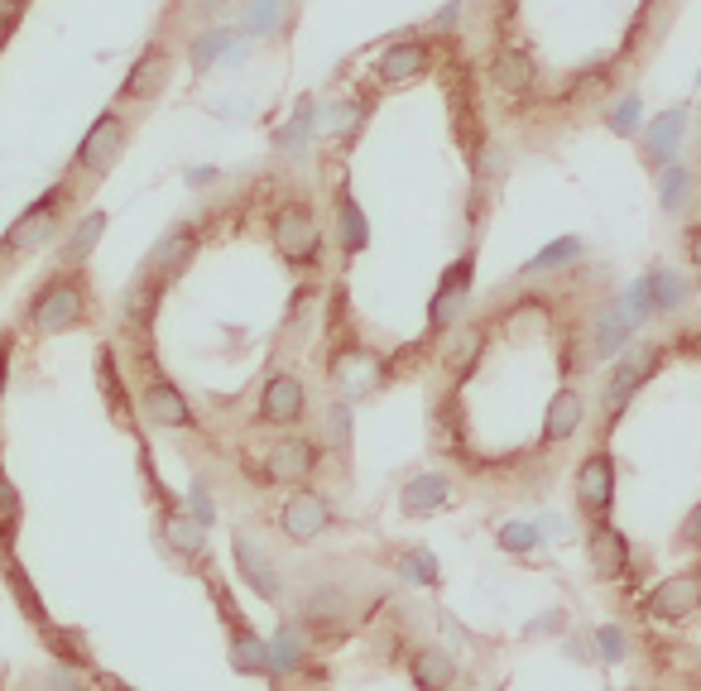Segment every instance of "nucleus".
Masks as SVG:
<instances>
[{
  "instance_id": "nucleus-52",
  "label": "nucleus",
  "mask_w": 701,
  "mask_h": 691,
  "mask_svg": "<svg viewBox=\"0 0 701 691\" xmlns=\"http://www.w3.org/2000/svg\"><path fill=\"white\" fill-rule=\"evenodd\" d=\"M188 183H193V188H202V183H217V168H193Z\"/></svg>"
},
{
  "instance_id": "nucleus-23",
  "label": "nucleus",
  "mask_w": 701,
  "mask_h": 691,
  "mask_svg": "<svg viewBox=\"0 0 701 691\" xmlns=\"http://www.w3.org/2000/svg\"><path fill=\"white\" fill-rule=\"evenodd\" d=\"M270 644V682H288V677H303L313 672V634L303 629L298 619H280V629H274Z\"/></svg>"
},
{
  "instance_id": "nucleus-6",
  "label": "nucleus",
  "mask_w": 701,
  "mask_h": 691,
  "mask_svg": "<svg viewBox=\"0 0 701 691\" xmlns=\"http://www.w3.org/2000/svg\"><path fill=\"white\" fill-rule=\"evenodd\" d=\"M280 538L294 542V548H308L337 524V509H332V495L327 490H313V485H288V495L280 504Z\"/></svg>"
},
{
  "instance_id": "nucleus-44",
  "label": "nucleus",
  "mask_w": 701,
  "mask_h": 691,
  "mask_svg": "<svg viewBox=\"0 0 701 691\" xmlns=\"http://www.w3.org/2000/svg\"><path fill=\"white\" fill-rule=\"evenodd\" d=\"M193 518H197V524H202V528H211V524H217V504H211V490H207L202 481L193 485Z\"/></svg>"
},
{
  "instance_id": "nucleus-1",
  "label": "nucleus",
  "mask_w": 701,
  "mask_h": 691,
  "mask_svg": "<svg viewBox=\"0 0 701 691\" xmlns=\"http://www.w3.org/2000/svg\"><path fill=\"white\" fill-rule=\"evenodd\" d=\"M91 312H97V294H91L87 270L83 264H77V270L58 264V274H48L30 294V303H24L20 331H30L39 341L68 337V331H83L91 322Z\"/></svg>"
},
{
  "instance_id": "nucleus-37",
  "label": "nucleus",
  "mask_w": 701,
  "mask_h": 691,
  "mask_svg": "<svg viewBox=\"0 0 701 691\" xmlns=\"http://www.w3.org/2000/svg\"><path fill=\"white\" fill-rule=\"evenodd\" d=\"M101 231H106V211H87V217L73 226L68 241H63L58 264H68V270H77V264H87V255H91V250H97V241H101Z\"/></svg>"
},
{
  "instance_id": "nucleus-9",
  "label": "nucleus",
  "mask_w": 701,
  "mask_h": 691,
  "mask_svg": "<svg viewBox=\"0 0 701 691\" xmlns=\"http://www.w3.org/2000/svg\"><path fill=\"white\" fill-rule=\"evenodd\" d=\"M140 408H144V418L154 423V428H168V432H188L197 428V414H193V404H188V394L178 390L174 380L164 375V370L154 365V355L144 361V380H140Z\"/></svg>"
},
{
  "instance_id": "nucleus-49",
  "label": "nucleus",
  "mask_w": 701,
  "mask_h": 691,
  "mask_svg": "<svg viewBox=\"0 0 701 691\" xmlns=\"http://www.w3.org/2000/svg\"><path fill=\"white\" fill-rule=\"evenodd\" d=\"M687 264H692V270L701 274V221L692 226V231H687Z\"/></svg>"
},
{
  "instance_id": "nucleus-19",
  "label": "nucleus",
  "mask_w": 701,
  "mask_h": 691,
  "mask_svg": "<svg viewBox=\"0 0 701 691\" xmlns=\"http://www.w3.org/2000/svg\"><path fill=\"white\" fill-rule=\"evenodd\" d=\"M485 73H491L500 97H510V101H528L538 91V58L524 44H500L491 53V68Z\"/></svg>"
},
{
  "instance_id": "nucleus-5",
  "label": "nucleus",
  "mask_w": 701,
  "mask_h": 691,
  "mask_svg": "<svg viewBox=\"0 0 701 691\" xmlns=\"http://www.w3.org/2000/svg\"><path fill=\"white\" fill-rule=\"evenodd\" d=\"M322 370L347 398H365V394H375V390H385V384H390L394 361H390V355H380L375 346H365V341H337L332 351H327Z\"/></svg>"
},
{
  "instance_id": "nucleus-45",
  "label": "nucleus",
  "mask_w": 701,
  "mask_h": 691,
  "mask_svg": "<svg viewBox=\"0 0 701 691\" xmlns=\"http://www.w3.org/2000/svg\"><path fill=\"white\" fill-rule=\"evenodd\" d=\"M678 548H687V552H701V504H697V509L682 518V528H678Z\"/></svg>"
},
{
  "instance_id": "nucleus-11",
  "label": "nucleus",
  "mask_w": 701,
  "mask_h": 691,
  "mask_svg": "<svg viewBox=\"0 0 701 691\" xmlns=\"http://www.w3.org/2000/svg\"><path fill=\"white\" fill-rule=\"evenodd\" d=\"M317 467H322V447H317L313 437H298L294 428H288L280 442L264 451L260 481L264 485H308L317 475Z\"/></svg>"
},
{
  "instance_id": "nucleus-48",
  "label": "nucleus",
  "mask_w": 701,
  "mask_h": 691,
  "mask_svg": "<svg viewBox=\"0 0 701 691\" xmlns=\"http://www.w3.org/2000/svg\"><path fill=\"white\" fill-rule=\"evenodd\" d=\"M457 15H461V0H447V10L432 20V34H452L457 30Z\"/></svg>"
},
{
  "instance_id": "nucleus-40",
  "label": "nucleus",
  "mask_w": 701,
  "mask_h": 691,
  "mask_svg": "<svg viewBox=\"0 0 701 691\" xmlns=\"http://www.w3.org/2000/svg\"><path fill=\"white\" fill-rule=\"evenodd\" d=\"M495 542H500V552L528 557V552H538V542H544V528L528 524V518H505V524L495 528Z\"/></svg>"
},
{
  "instance_id": "nucleus-51",
  "label": "nucleus",
  "mask_w": 701,
  "mask_h": 691,
  "mask_svg": "<svg viewBox=\"0 0 701 691\" xmlns=\"http://www.w3.org/2000/svg\"><path fill=\"white\" fill-rule=\"evenodd\" d=\"M538 528H544V534H552V542L567 538V518H562V514H544V524H538Z\"/></svg>"
},
{
  "instance_id": "nucleus-39",
  "label": "nucleus",
  "mask_w": 701,
  "mask_h": 691,
  "mask_svg": "<svg viewBox=\"0 0 701 691\" xmlns=\"http://www.w3.org/2000/svg\"><path fill=\"white\" fill-rule=\"evenodd\" d=\"M639 125H644V101H639V91H625V97H615L611 106H605V130H611L615 140L639 135Z\"/></svg>"
},
{
  "instance_id": "nucleus-10",
  "label": "nucleus",
  "mask_w": 701,
  "mask_h": 691,
  "mask_svg": "<svg viewBox=\"0 0 701 691\" xmlns=\"http://www.w3.org/2000/svg\"><path fill=\"white\" fill-rule=\"evenodd\" d=\"M701 610V567L692 571H672L658 586L644 591L639 601V615L654 619V624H687Z\"/></svg>"
},
{
  "instance_id": "nucleus-50",
  "label": "nucleus",
  "mask_w": 701,
  "mask_h": 691,
  "mask_svg": "<svg viewBox=\"0 0 701 691\" xmlns=\"http://www.w3.org/2000/svg\"><path fill=\"white\" fill-rule=\"evenodd\" d=\"M221 10H227V0H197V6H193V15H197V20H217Z\"/></svg>"
},
{
  "instance_id": "nucleus-14",
  "label": "nucleus",
  "mask_w": 701,
  "mask_h": 691,
  "mask_svg": "<svg viewBox=\"0 0 701 691\" xmlns=\"http://www.w3.org/2000/svg\"><path fill=\"white\" fill-rule=\"evenodd\" d=\"M587 567L601 586H620L634 571V548L611 518H591L587 524Z\"/></svg>"
},
{
  "instance_id": "nucleus-38",
  "label": "nucleus",
  "mask_w": 701,
  "mask_h": 691,
  "mask_svg": "<svg viewBox=\"0 0 701 691\" xmlns=\"http://www.w3.org/2000/svg\"><path fill=\"white\" fill-rule=\"evenodd\" d=\"M313 135H317V101H313V97H303V101H298V111L288 116V125L274 130V150H280V154H298Z\"/></svg>"
},
{
  "instance_id": "nucleus-41",
  "label": "nucleus",
  "mask_w": 701,
  "mask_h": 691,
  "mask_svg": "<svg viewBox=\"0 0 701 691\" xmlns=\"http://www.w3.org/2000/svg\"><path fill=\"white\" fill-rule=\"evenodd\" d=\"M322 437H317V447L322 451H347L351 447V398H337V404H327L322 414Z\"/></svg>"
},
{
  "instance_id": "nucleus-25",
  "label": "nucleus",
  "mask_w": 701,
  "mask_h": 691,
  "mask_svg": "<svg viewBox=\"0 0 701 691\" xmlns=\"http://www.w3.org/2000/svg\"><path fill=\"white\" fill-rule=\"evenodd\" d=\"M452 481H447L442 471H418L408 475L404 490H399V514L404 518H432L442 509H452Z\"/></svg>"
},
{
  "instance_id": "nucleus-33",
  "label": "nucleus",
  "mask_w": 701,
  "mask_h": 691,
  "mask_svg": "<svg viewBox=\"0 0 701 691\" xmlns=\"http://www.w3.org/2000/svg\"><path fill=\"white\" fill-rule=\"evenodd\" d=\"M649 303H654V317H672V312H682V303H687V278L682 270H672V264H654L649 274Z\"/></svg>"
},
{
  "instance_id": "nucleus-15",
  "label": "nucleus",
  "mask_w": 701,
  "mask_h": 691,
  "mask_svg": "<svg viewBox=\"0 0 701 691\" xmlns=\"http://www.w3.org/2000/svg\"><path fill=\"white\" fill-rule=\"evenodd\" d=\"M168 77H174V48L168 44H150L130 63L121 91H116V106H150L168 91Z\"/></svg>"
},
{
  "instance_id": "nucleus-27",
  "label": "nucleus",
  "mask_w": 701,
  "mask_h": 691,
  "mask_svg": "<svg viewBox=\"0 0 701 691\" xmlns=\"http://www.w3.org/2000/svg\"><path fill=\"white\" fill-rule=\"evenodd\" d=\"M332 231H337V245H341V255H347V260H355L370 245V217L351 197L347 183L332 193Z\"/></svg>"
},
{
  "instance_id": "nucleus-18",
  "label": "nucleus",
  "mask_w": 701,
  "mask_h": 691,
  "mask_svg": "<svg viewBox=\"0 0 701 691\" xmlns=\"http://www.w3.org/2000/svg\"><path fill=\"white\" fill-rule=\"evenodd\" d=\"M231 557H236V571H241V581L260 595L264 605H280V601H284V577H280V567H274V557L264 552L255 538H250V534H236V538H231Z\"/></svg>"
},
{
  "instance_id": "nucleus-13",
  "label": "nucleus",
  "mask_w": 701,
  "mask_h": 691,
  "mask_svg": "<svg viewBox=\"0 0 701 691\" xmlns=\"http://www.w3.org/2000/svg\"><path fill=\"white\" fill-rule=\"evenodd\" d=\"M432 63H438V44H432V39H418V34L390 39V44L375 53V83L380 87H408V83H418V77H428Z\"/></svg>"
},
{
  "instance_id": "nucleus-53",
  "label": "nucleus",
  "mask_w": 701,
  "mask_h": 691,
  "mask_svg": "<svg viewBox=\"0 0 701 691\" xmlns=\"http://www.w3.org/2000/svg\"><path fill=\"white\" fill-rule=\"evenodd\" d=\"M697 687H701V668H697Z\"/></svg>"
},
{
  "instance_id": "nucleus-3",
  "label": "nucleus",
  "mask_w": 701,
  "mask_h": 691,
  "mask_svg": "<svg viewBox=\"0 0 701 691\" xmlns=\"http://www.w3.org/2000/svg\"><path fill=\"white\" fill-rule=\"evenodd\" d=\"M664 361H668V341H639V337H634L625 351L615 355L611 375H605V384H601V414H605V428H615L620 414H625L634 398L644 394V384H649L658 370H664Z\"/></svg>"
},
{
  "instance_id": "nucleus-7",
  "label": "nucleus",
  "mask_w": 701,
  "mask_h": 691,
  "mask_svg": "<svg viewBox=\"0 0 701 691\" xmlns=\"http://www.w3.org/2000/svg\"><path fill=\"white\" fill-rule=\"evenodd\" d=\"M68 197H73V178L58 183V188H48V193L39 197V202L6 231V241H0V255H24V250L53 241V235L63 231V207H68Z\"/></svg>"
},
{
  "instance_id": "nucleus-28",
  "label": "nucleus",
  "mask_w": 701,
  "mask_h": 691,
  "mask_svg": "<svg viewBox=\"0 0 701 691\" xmlns=\"http://www.w3.org/2000/svg\"><path fill=\"white\" fill-rule=\"evenodd\" d=\"M168 294V284H158L154 274H144L125 288V298H121V322L135 331V337H150V327H154V317H158V303H164Z\"/></svg>"
},
{
  "instance_id": "nucleus-17",
  "label": "nucleus",
  "mask_w": 701,
  "mask_h": 691,
  "mask_svg": "<svg viewBox=\"0 0 701 691\" xmlns=\"http://www.w3.org/2000/svg\"><path fill=\"white\" fill-rule=\"evenodd\" d=\"M485 346H491V327H485V322H452V327H447V341L438 346L442 375L467 384L475 375V365H481Z\"/></svg>"
},
{
  "instance_id": "nucleus-4",
  "label": "nucleus",
  "mask_w": 701,
  "mask_h": 691,
  "mask_svg": "<svg viewBox=\"0 0 701 691\" xmlns=\"http://www.w3.org/2000/svg\"><path fill=\"white\" fill-rule=\"evenodd\" d=\"M130 135H135L130 116L121 111V106H106L97 121L87 125L83 144H77V154H73V164H68V178H73V183H101L106 173L121 164Z\"/></svg>"
},
{
  "instance_id": "nucleus-46",
  "label": "nucleus",
  "mask_w": 701,
  "mask_h": 691,
  "mask_svg": "<svg viewBox=\"0 0 701 691\" xmlns=\"http://www.w3.org/2000/svg\"><path fill=\"white\" fill-rule=\"evenodd\" d=\"M567 629V610H548V615L544 619H534V624H528V639H544V634H562Z\"/></svg>"
},
{
  "instance_id": "nucleus-21",
  "label": "nucleus",
  "mask_w": 701,
  "mask_h": 691,
  "mask_svg": "<svg viewBox=\"0 0 701 691\" xmlns=\"http://www.w3.org/2000/svg\"><path fill=\"white\" fill-rule=\"evenodd\" d=\"M587 428V394L577 390V384H562V390H552L548 408H544V432H538V447H567L572 437Z\"/></svg>"
},
{
  "instance_id": "nucleus-29",
  "label": "nucleus",
  "mask_w": 701,
  "mask_h": 691,
  "mask_svg": "<svg viewBox=\"0 0 701 691\" xmlns=\"http://www.w3.org/2000/svg\"><path fill=\"white\" fill-rule=\"evenodd\" d=\"M404 672H408V682H414L418 691H447L457 682V658L447 654V648H438V644H423V648H414V654L404 658Z\"/></svg>"
},
{
  "instance_id": "nucleus-31",
  "label": "nucleus",
  "mask_w": 701,
  "mask_h": 691,
  "mask_svg": "<svg viewBox=\"0 0 701 691\" xmlns=\"http://www.w3.org/2000/svg\"><path fill=\"white\" fill-rule=\"evenodd\" d=\"M241 44H245L241 30H227V24H207V30H197L188 58H193L197 73H207V68H217V63H227V58H241Z\"/></svg>"
},
{
  "instance_id": "nucleus-12",
  "label": "nucleus",
  "mask_w": 701,
  "mask_h": 691,
  "mask_svg": "<svg viewBox=\"0 0 701 691\" xmlns=\"http://www.w3.org/2000/svg\"><path fill=\"white\" fill-rule=\"evenodd\" d=\"M572 500H577V514L587 518H611L615 509V457L611 447H596L587 451V461L577 467L572 475Z\"/></svg>"
},
{
  "instance_id": "nucleus-16",
  "label": "nucleus",
  "mask_w": 701,
  "mask_h": 691,
  "mask_svg": "<svg viewBox=\"0 0 701 691\" xmlns=\"http://www.w3.org/2000/svg\"><path fill=\"white\" fill-rule=\"evenodd\" d=\"M471 278H475V255H457L447 264V274L438 278V288H432V303H428V327L432 331H447L452 322H461V312H467L471 303Z\"/></svg>"
},
{
  "instance_id": "nucleus-34",
  "label": "nucleus",
  "mask_w": 701,
  "mask_h": 691,
  "mask_svg": "<svg viewBox=\"0 0 701 691\" xmlns=\"http://www.w3.org/2000/svg\"><path fill=\"white\" fill-rule=\"evenodd\" d=\"M692 197H697V173L692 168H682L678 158L658 168V207H664L668 217H682V211L692 207Z\"/></svg>"
},
{
  "instance_id": "nucleus-42",
  "label": "nucleus",
  "mask_w": 701,
  "mask_h": 691,
  "mask_svg": "<svg viewBox=\"0 0 701 691\" xmlns=\"http://www.w3.org/2000/svg\"><path fill=\"white\" fill-rule=\"evenodd\" d=\"M20 514H24V504H20V490L10 485L6 467H0V548H10V542H15Z\"/></svg>"
},
{
  "instance_id": "nucleus-43",
  "label": "nucleus",
  "mask_w": 701,
  "mask_h": 691,
  "mask_svg": "<svg viewBox=\"0 0 701 691\" xmlns=\"http://www.w3.org/2000/svg\"><path fill=\"white\" fill-rule=\"evenodd\" d=\"M596 648L605 662H625L629 658V634L620 629V624H601L596 629Z\"/></svg>"
},
{
  "instance_id": "nucleus-36",
  "label": "nucleus",
  "mask_w": 701,
  "mask_h": 691,
  "mask_svg": "<svg viewBox=\"0 0 701 691\" xmlns=\"http://www.w3.org/2000/svg\"><path fill=\"white\" fill-rule=\"evenodd\" d=\"M581 255H587V245L577 241V235H562V241L544 245L534 260L524 264V278H544V274H558V270H572V264H581Z\"/></svg>"
},
{
  "instance_id": "nucleus-32",
  "label": "nucleus",
  "mask_w": 701,
  "mask_h": 691,
  "mask_svg": "<svg viewBox=\"0 0 701 691\" xmlns=\"http://www.w3.org/2000/svg\"><path fill=\"white\" fill-rule=\"evenodd\" d=\"M207 528L202 524H197V518L193 514H183L178 509V504H168V509H164V542H168V548H174L178 557H188V562H202V557H207Z\"/></svg>"
},
{
  "instance_id": "nucleus-35",
  "label": "nucleus",
  "mask_w": 701,
  "mask_h": 691,
  "mask_svg": "<svg viewBox=\"0 0 701 691\" xmlns=\"http://www.w3.org/2000/svg\"><path fill=\"white\" fill-rule=\"evenodd\" d=\"M394 577H399L404 586H438L442 562H438V552H428V548H399L394 552Z\"/></svg>"
},
{
  "instance_id": "nucleus-2",
  "label": "nucleus",
  "mask_w": 701,
  "mask_h": 691,
  "mask_svg": "<svg viewBox=\"0 0 701 691\" xmlns=\"http://www.w3.org/2000/svg\"><path fill=\"white\" fill-rule=\"evenodd\" d=\"M270 235H274V250L284 255L288 270H298V274L322 270L327 231H322V217L313 211V202H303V197H284V202L270 211Z\"/></svg>"
},
{
  "instance_id": "nucleus-20",
  "label": "nucleus",
  "mask_w": 701,
  "mask_h": 691,
  "mask_svg": "<svg viewBox=\"0 0 701 691\" xmlns=\"http://www.w3.org/2000/svg\"><path fill=\"white\" fill-rule=\"evenodd\" d=\"M639 327H644V317H634L625 303H605V308L591 317V346H587V361H615L625 346L639 337Z\"/></svg>"
},
{
  "instance_id": "nucleus-26",
  "label": "nucleus",
  "mask_w": 701,
  "mask_h": 691,
  "mask_svg": "<svg viewBox=\"0 0 701 691\" xmlns=\"http://www.w3.org/2000/svg\"><path fill=\"white\" fill-rule=\"evenodd\" d=\"M298 24V0H245L241 6V30L245 39H284Z\"/></svg>"
},
{
  "instance_id": "nucleus-22",
  "label": "nucleus",
  "mask_w": 701,
  "mask_h": 691,
  "mask_svg": "<svg viewBox=\"0 0 701 691\" xmlns=\"http://www.w3.org/2000/svg\"><path fill=\"white\" fill-rule=\"evenodd\" d=\"M197 250H202V231L197 226H174V231L164 235L154 250H150V260H144V274H154L158 284H174V278L188 274V264L197 260Z\"/></svg>"
},
{
  "instance_id": "nucleus-24",
  "label": "nucleus",
  "mask_w": 701,
  "mask_h": 691,
  "mask_svg": "<svg viewBox=\"0 0 701 691\" xmlns=\"http://www.w3.org/2000/svg\"><path fill=\"white\" fill-rule=\"evenodd\" d=\"M682 140H687V111L682 106H672V111L664 116H654L649 125H639V154H644V164H649L654 173L672 164V158L682 154Z\"/></svg>"
},
{
  "instance_id": "nucleus-8",
  "label": "nucleus",
  "mask_w": 701,
  "mask_h": 691,
  "mask_svg": "<svg viewBox=\"0 0 701 691\" xmlns=\"http://www.w3.org/2000/svg\"><path fill=\"white\" fill-rule=\"evenodd\" d=\"M303 418H308V384H303L294 370H274V375L260 384L255 428L288 432V428H298Z\"/></svg>"
},
{
  "instance_id": "nucleus-30",
  "label": "nucleus",
  "mask_w": 701,
  "mask_h": 691,
  "mask_svg": "<svg viewBox=\"0 0 701 691\" xmlns=\"http://www.w3.org/2000/svg\"><path fill=\"white\" fill-rule=\"evenodd\" d=\"M370 97H341L322 111V121H317V135L322 140H341V144H355V135L365 130V116H370Z\"/></svg>"
},
{
  "instance_id": "nucleus-47",
  "label": "nucleus",
  "mask_w": 701,
  "mask_h": 691,
  "mask_svg": "<svg viewBox=\"0 0 701 691\" xmlns=\"http://www.w3.org/2000/svg\"><path fill=\"white\" fill-rule=\"evenodd\" d=\"M10 355H15V331H0V404H6V390H10Z\"/></svg>"
}]
</instances>
